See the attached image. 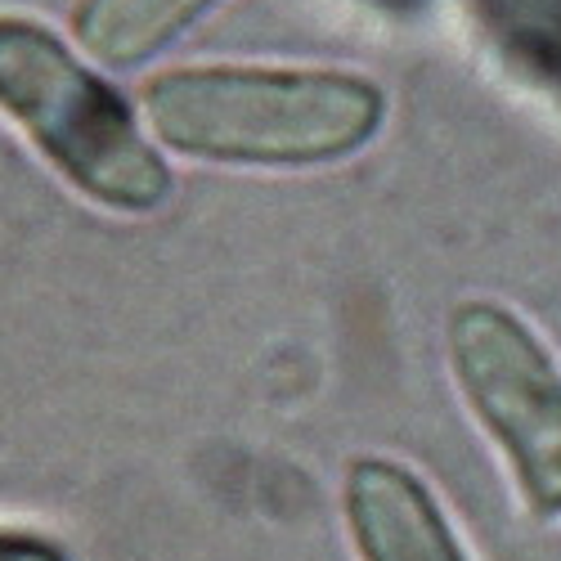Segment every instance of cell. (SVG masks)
<instances>
[{"label":"cell","instance_id":"1","mask_svg":"<svg viewBox=\"0 0 561 561\" xmlns=\"http://www.w3.org/2000/svg\"><path fill=\"white\" fill-rule=\"evenodd\" d=\"M139 117L190 162L301 171L359 153L387 122V90L342 68L194 64L139 85Z\"/></svg>","mask_w":561,"mask_h":561},{"label":"cell","instance_id":"2","mask_svg":"<svg viewBox=\"0 0 561 561\" xmlns=\"http://www.w3.org/2000/svg\"><path fill=\"white\" fill-rule=\"evenodd\" d=\"M0 113L104 211L149 216L175 190L167 158L117 90L59 32L19 14H0Z\"/></svg>","mask_w":561,"mask_h":561},{"label":"cell","instance_id":"3","mask_svg":"<svg viewBox=\"0 0 561 561\" xmlns=\"http://www.w3.org/2000/svg\"><path fill=\"white\" fill-rule=\"evenodd\" d=\"M454 387L503 454L539 522H561V364L530 323L499 301H458L445 323Z\"/></svg>","mask_w":561,"mask_h":561},{"label":"cell","instance_id":"4","mask_svg":"<svg viewBox=\"0 0 561 561\" xmlns=\"http://www.w3.org/2000/svg\"><path fill=\"white\" fill-rule=\"evenodd\" d=\"M342 512L359 561H472L413 467L364 454L346 467Z\"/></svg>","mask_w":561,"mask_h":561},{"label":"cell","instance_id":"5","mask_svg":"<svg viewBox=\"0 0 561 561\" xmlns=\"http://www.w3.org/2000/svg\"><path fill=\"white\" fill-rule=\"evenodd\" d=\"M220 0H77L72 36L85 59L108 72H130L162 55Z\"/></svg>","mask_w":561,"mask_h":561},{"label":"cell","instance_id":"6","mask_svg":"<svg viewBox=\"0 0 561 561\" xmlns=\"http://www.w3.org/2000/svg\"><path fill=\"white\" fill-rule=\"evenodd\" d=\"M462 5L503 68L561 108V0H462Z\"/></svg>","mask_w":561,"mask_h":561},{"label":"cell","instance_id":"7","mask_svg":"<svg viewBox=\"0 0 561 561\" xmlns=\"http://www.w3.org/2000/svg\"><path fill=\"white\" fill-rule=\"evenodd\" d=\"M0 561H68V552L32 530H0Z\"/></svg>","mask_w":561,"mask_h":561}]
</instances>
